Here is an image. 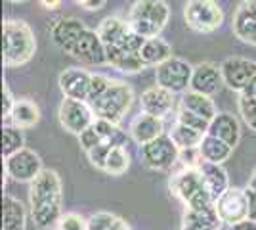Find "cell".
Wrapping results in <instances>:
<instances>
[{
  "label": "cell",
  "mask_w": 256,
  "mask_h": 230,
  "mask_svg": "<svg viewBox=\"0 0 256 230\" xmlns=\"http://www.w3.org/2000/svg\"><path fill=\"white\" fill-rule=\"evenodd\" d=\"M29 215L34 226L50 230L64 215V186L58 171L44 169L29 184Z\"/></svg>",
  "instance_id": "6da1fadb"
},
{
  "label": "cell",
  "mask_w": 256,
  "mask_h": 230,
  "mask_svg": "<svg viewBox=\"0 0 256 230\" xmlns=\"http://www.w3.org/2000/svg\"><path fill=\"white\" fill-rule=\"evenodd\" d=\"M2 60L8 69L22 67L31 62L36 52V39L29 23L23 20H6L2 25Z\"/></svg>",
  "instance_id": "7a4b0ae2"
},
{
  "label": "cell",
  "mask_w": 256,
  "mask_h": 230,
  "mask_svg": "<svg viewBox=\"0 0 256 230\" xmlns=\"http://www.w3.org/2000/svg\"><path fill=\"white\" fill-rule=\"evenodd\" d=\"M126 22L130 29L144 39L160 37L170 22V6L164 0H136L130 6Z\"/></svg>",
  "instance_id": "3957f363"
},
{
  "label": "cell",
  "mask_w": 256,
  "mask_h": 230,
  "mask_svg": "<svg viewBox=\"0 0 256 230\" xmlns=\"http://www.w3.org/2000/svg\"><path fill=\"white\" fill-rule=\"evenodd\" d=\"M168 188H170L172 196L178 197L184 203V209H203L216 203L204 186L199 167L197 169L180 167V171H176L170 176Z\"/></svg>",
  "instance_id": "277c9868"
},
{
  "label": "cell",
  "mask_w": 256,
  "mask_h": 230,
  "mask_svg": "<svg viewBox=\"0 0 256 230\" xmlns=\"http://www.w3.org/2000/svg\"><path fill=\"white\" fill-rule=\"evenodd\" d=\"M132 104H134V90H132V87L124 81L113 79L111 87L107 88L100 98L94 100L90 106L96 113V119H106L118 125L120 121L124 119V115L130 111Z\"/></svg>",
  "instance_id": "5b68a950"
},
{
  "label": "cell",
  "mask_w": 256,
  "mask_h": 230,
  "mask_svg": "<svg viewBox=\"0 0 256 230\" xmlns=\"http://www.w3.org/2000/svg\"><path fill=\"white\" fill-rule=\"evenodd\" d=\"M184 22L195 33H214L224 23V12L216 0H188L184 6Z\"/></svg>",
  "instance_id": "8992f818"
},
{
  "label": "cell",
  "mask_w": 256,
  "mask_h": 230,
  "mask_svg": "<svg viewBox=\"0 0 256 230\" xmlns=\"http://www.w3.org/2000/svg\"><path fill=\"white\" fill-rule=\"evenodd\" d=\"M180 148L174 144L168 134H162L151 142L140 146V159L144 167L155 173H166L178 165Z\"/></svg>",
  "instance_id": "52a82bcc"
},
{
  "label": "cell",
  "mask_w": 256,
  "mask_h": 230,
  "mask_svg": "<svg viewBox=\"0 0 256 230\" xmlns=\"http://www.w3.org/2000/svg\"><path fill=\"white\" fill-rule=\"evenodd\" d=\"M193 67L195 66H192L190 62L172 56L170 60L155 67V85H160L174 94H184L192 88Z\"/></svg>",
  "instance_id": "ba28073f"
},
{
  "label": "cell",
  "mask_w": 256,
  "mask_h": 230,
  "mask_svg": "<svg viewBox=\"0 0 256 230\" xmlns=\"http://www.w3.org/2000/svg\"><path fill=\"white\" fill-rule=\"evenodd\" d=\"M58 117H60V125L65 131L80 136L96 121V113L86 100L64 98L58 110Z\"/></svg>",
  "instance_id": "9c48e42d"
},
{
  "label": "cell",
  "mask_w": 256,
  "mask_h": 230,
  "mask_svg": "<svg viewBox=\"0 0 256 230\" xmlns=\"http://www.w3.org/2000/svg\"><path fill=\"white\" fill-rule=\"evenodd\" d=\"M42 171V159L31 148H22L20 152L12 153L10 157H4V173L16 182L31 184Z\"/></svg>",
  "instance_id": "30bf717a"
},
{
  "label": "cell",
  "mask_w": 256,
  "mask_h": 230,
  "mask_svg": "<svg viewBox=\"0 0 256 230\" xmlns=\"http://www.w3.org/2000/svg\"><path fill=\"white\" fill-rule=\"evenodd\" d=\"M216 213L222 220V224L234 226L248 219L250 205L245 188H228L222 196L216 199Z\"/></svg>",
  "instance_id": "8fae6325"
},
{
  "label": "cell",
  "mask_w": 256,
  "mask_h": 230,
  "mask_svg": "<svg viewBox=\"0 0 256 230\" xmlns=\"http://www.w3.org/2000/svg\"><path fill=\"white\" fill-rule=\"evenodd\" d=\"M128 140H130L128 132H124L118 125L106 119H96L78 136V142H80V148L84 150V153L102 142H111V144H117V146H128Z\"/></svg>",
  "instance_id": "7c38bea8"
},
{
  "label": "cell",
  "mask_w": 256,
  "mask_h": 230,
  "mask_svg": "<svg viewBox=\"0 0 256 230\" xmlns=\"http://www.w3.org/2000/svg\"><path fill=\"white\" fill-rule=\"evenodd\" d=\"M220 69L224 77V87L241 94L256 75V62L241 56H232L220 64Z\"/></svg>",
  "instance_id": "4fadbf2b"
},
{
  "label": "cell",
  "mask_w": 256,
  "mask_h": 230,
  "mask_svg": "<svg viewBox=\"0 0 256 230\" xmlns=\"http://www.w3.org/2000/svg\"><path fill=\"white\" fill-rule=\"evenodd\" d=\"M69 56H73L75 60L86 66H107L106 44L94 29H86Z\"/></svg>",
  "instance_id": "5bb4252c"
},
{
  "label": "cell",
  "mask_w": 256,
  "mask_h": 230,
  "mask_svg": "<svg viewBox=\"0 0 256 230\" xmlns=\"http://www.w3.org/2000/svg\"><path fill=\"white\" fill-rule=\"evenodd\" d=\"M174 108H178L174 92L162 88L160 85H153V87L146 88L140 96V111L160 117V119L170 115Z\"/></svg>",
  "instance_id": "9a60e30c"
},
{
  "label": "cell",
  "mask_w": 256,
  "mask_h": 230,
  "mask_svg": "<svg viewBox=\"0 0 256 230\" xmlns=\"http://www.w3.org/2000/svg\"><path fill=\"white\" fill-rule=\"evenodd\" d=\"M86 29L88 27L84 25V22L78 18H62L52 23L50 37L60 50H64L65 54H71V50L75 48V44L84 35Z\"/></svg>",
  "instance_id": "2e32d148"
},
{
  "label": "cell",
  "mask_w": 256,
  "mask_h": 230,
  "mask_svg": "<svg viewBox=\"0 0 256 230\" xmlns=\"http://www.w3.org/2000/svg\"><path fill=\"white\" fill-rule=\"evenodd\" d=\"M232 31L241 43L256 46V0H243L237 6L232 18Z\"/></svg>",
  "instance_id": "e0dca14e"
},
{
  "label": "cell",
  "mask_w": 256,
  "mask_h": 230,
  "mask_svg": "<svg viewBox=\"0 0 256 230\" xmlns=\"http://www.w3.org/2000/svg\"><path fill=\"white\" fill-rule=\"evenodd\" d=\"M164 132V119L150 115V113H144L140 111V115H136L134 119L130 121V127H128V136L130 140L138 146L151 142L155 138H159Z\"/></svg>",
  "instance_id": "ac0fdd59"
},
{
  "label": "cell",
  "mask_w": 256,
  "mask_h": 230,
  "mask_svg": "<svg viewBox=\"0 0 256 230\" xmlns=\"http://www.w3.org/2000/svg\"><path fill=\"white\" fill-rule=\"evenodd\" d=\"M224 87V77L222 69L212 62H201L193 67V79L192 88L195 92H201L206 96H214L220 92V88Z\"/></svg>",
  "instance_id": "d6986e66"
},
{
  "label": "cell",
  "mask_w": 256,
  "mask_h": 230,
  "mask_svg": "<svg viewBox=\"0 0 256 230\" xmlns=\"http://www.w3.org/2000/svg\"><path fill=\"white\" fill-rule=\"evenodd\" d=\"M90 81H92L90 71H86L82 67H69V69L62 71V75L58 79V85H60L64 98L86 100L88 102Z\"/></svg>",
  "instance_id": "ffe728a7"
},
{
  "label": "cell",
  "mask_w": 256,
  "mask_h": 230,
  "mask_svg": "<svg viewBox=\"0 0 256 230\" xmlns=\"http://www.w3.org/2000/svg\"><path fill=\"white\" fill-rule=\"evenodd\" d=\"M208 134H212L216 138L224 140L226 144H230L235 150L239 140H241V125H239V119L235 115H232V113H228V111H218V115L210 121Z\"/></svg>",
  "instance_id": "44dd1931"
},
{
  "label": "cell",
  "mask_w": 256,
  "mask_h": 230,
  "mask_svg": "<svg viewBox=\"0 0 256 230\" xmlns=\"http://www.w3.org/2000/svg\"><path fill=\"white\" fill-rule=\"evenodd\" d=\"M222 220L216 213V203L203 209H184L182 230H220Z\"/></svg>",
  "instance_id": "7402d4cb"
},
{
  "label": "cell",
  "mask_w": 256,
  "mask_h": 230,
  "mask_svg": "<svg viewBox=\"0 0 256 230\" xmlns=\"http://www.w3.org/2000/svg\"><path fill=\"white\" fill-rule=\"evenodd\" d=\"M106 56H107V66H111L113 69L120 71V73L136 75V73H140V71L146 69L140 54H136V52H128V50H124V48H118V46H106Z\"/></svg>",
  "instance_id": "603a6c76"
},
{
  "label": "cell",
  "mask_w": 256,
  "mask_h": 230,
  "mask_svg": "<svg viewBox=\"0 0 256 230\" xmlns=\"http://www.w3.org/2000/svg\"><path fill=\"white\" fill-rule=\"evenodd\" d=\"M199 173L203 176L204 186H206V190L212 196L214 201L222 196L228 188H232L230 186V175L224 169V165L203 161V163L199 165Z\"/></svg>",
  "instance_id": "cb8c5ba5"
},
{
  "label": "cell",
  "mask_w": 256,
  "mask_h": 230,
  "mask_svg": "<svg viewBox=\"0 0 256 230\" xmlns=\"http://www.w3.org/2000/svg\"><path fill=\"white\" fill-rule=\"evenodd\" d=\"M178 106L193 111L195 115H199V117H203L206 121H212L218 115L212 96H206V94L195 92V90H186L180 96V100H178Z\"/></svg>",
  "instance_id": "d4e9b609"
},
{
  "label": "cell",
  "mask_w": 256,
  "mask_h": 230,
  "mask_svg": "<svg viewBox=\"0 0 256 230\" xmlns=\"http://www.w3.org/2000/svg\"><path fill=\"white\" fill-rule=\"evenodd\" d=\"M27 228V207L22 199L4 196L2 199V230H25Z\"/></svg>",
  "instance_id": "484cf974"
},
{
  "label": "cell",
  "mask_w": 256,
  "mask_h": 230,
  "mask_svg": "<svg viewBox=\"0 0 256 230\" xmlns=\"http://www.w3.org/2000/svg\"><path fill=\"white\" fill-rule=\"evenodd\" d=\"M140 58L146 67H157L172 58V46L160 37L146 39V43L140 50Z\"/></svg>",
  "instance_id": "4316f807"
},
{
  "label": "cell",
  "mask_w": 256,
  "mask_h": 230,
  "mask_svg": "<svg viewBox=\"0 0 256 230\" xmlns=\"http://www.w3.org/2000/svg\"><path fill=\"white\" fill-rule=\"evenodd\" d=\"M199 152H201V157L203 161H208V163H218V165H224L232 153H234V148L230 144H226L224 140L216 138L212 134H204V138L199 144Z\"/></svg>",
  "instance_id": "83f0119b"
},
{
  "label": "cell",
  "mask_w": 256,
  "mask_h": 230,
  "mask_svg": "<svg viewBox=\"0 0 256 230\" xmlns=\"http://www.w3.org/2000/svg\"><path fill=\"white\" fill-rule=\"evenodd\" d=\"M40 121V110L38 106L29 98H22L16 100V106L12 110L10 115V123L20 127V129H32L36 123Z\"/></svg>",
  "instance_id": "f1b7e54d"
},
{
  "label": "cell",
  "mask_w": 256,
  "mask_h": 230,
  "mask_svg": "<svg viewBox=\"0 0 256 230\" xmlns=\"http://www.w3.org/2000/svg\"><path fill=\"white\" fill-rule=\"evenodd\" d=\"M96 31L106 46H117V44L122 43V39L130 31V25H128V22L120 20L117 16H109V18L100 22Z\"/></svg>",
  "instance_id": "f546056e"
},
{
  "label": "cell",
  "mask_w": 256,
  "mask_h": 230,
  "mask_svg": "<svg viewBox=\"0 0 256 230\" xmlns=\"http://www.w3.org/2000/svg\"><path fill=\"white\" fill-rule=\"evenodd\" d=\"M170 136L174 144L180 148V150H188V148H199L201 140L204 138V132L197 131V129H192L188 125H184L182 121H174L170 127V131L166 132Z\"/></svg>",
  "instance_id": "4dcf8cb0"
},
{
  "label": "cell",
  "mask_w": 256,
  "mask_h": 230,
  "mask_svg": "<svg viewBox=\"0 0 256 230\" xmlns=\"http://www.w3.org/2000/svg\"><path fill=\"white\" fill-rule=\"evenodd\" d=\"M128 167H130V152H128V148L126 146H113L109 155H107L104 173L111 176H120L126 173Z\"/></svg>",
  "instance_id": "1f68e13d"
},
{
  "label": "cell",
  "mask_w": 256,
  "mask_h": 230,
  "mask_svg": "<svg viewBox=\"0 0 256 230\" xmlns=\"http://www.w3.org/2000/svg\"><path fill=\"white\" fill-rule=\"evenodd\" d=\"M22 148H25V136H23V129L6 123L2 127V155L10 157L12 153L20 152Z\"/></svg>",
  "instance_id": "d6a6232c"
},
{
  "label": "cell",
  "mask_w": 256,
  "mask_h": 230,
  "mask_svg": "<svg viewBox=\"0 0 256 230\" xmlns=\"http://www.w3.org/2000/svg\"><path fill=\"white\" fill-rule=\"evenodd\" d=\"M124 226H128L126 220L109 211H98L88 217V230H120Z\"/></svg>",
  "instance_id": "836d02e7"
},
{
  "label": "cell",
  "mask_w": 256,
  "mask_h": 230,
  "mask_svg": "<svg viewBox=\"0 0 256 230\" xmlns=\"http://www.w3.org/2000/svg\"><path fill=\"white\" fill-rule=\"evenodd\" d=\"M237 106H239V113H241L243 123H245L250 131L256 132V98L248 96L245 92H241Z\"/></svg>",
  "instance_id": "e575fe53"
},
{
  "label": "cell",
  "mask_w": 256,
  "mask_h": 230,
  "mask_svg": "<svg viewBox=\"0 0 256 230\" xmlns=\"http://www.w3.org/2000/svg\"><path fill=\"white\" fill-rule=\"evenodd\" d=\"M176 119L182 121L184 125H188V127H192V129H197V131L201 132H208V127H210V121L203 119V117H199V115H195L193 111L186 110V108H182L178 106L176 108Z\"/></svg>",
  "instance_id": "d590c367"
},
{
  "label": "cell",
  "mask_w": 256,
  "mask_h": 230,
  "mask_svg": "<svg viewBox=\"0 0 256 230\" xmlns=\"http://www.w3.org/2000/svg\"><path fill=\"white\" fill-rule=\"evenodd\" d=\"M113 146H117V144L102 142V144H98V146H94L92 150H88V152H86V157H88L90 165L96 167L98 171H104V169H106L107 155H109V152H111Z\"/></svg>",
  "instance_id": "8d00e7d4"
},
{
  "label": "cell",
  "mask_w": 256,
  "mask_h": 230,
  "mask_svg": "<svg viewBox=\"0 0 256 230\" xmlns=\"http://www.w3.org/2000/svg\"><path fill=\"white\" fill-rule=\"evenodd\" d=\"M54 230H88V219L75 211H69L62 215V219L58 220Z\"/></svg>",
  "instance_id": "74e56055"
},
{
  "label": "cell",
  "mask_w": 256,
  "mask_h": 230,
  "mask_svg": "<svg viewBox=\"0 0 256 230\" xmlns=\"http://www.w3.org/2000/svg\"><path fill=\"white\" fill-rule=\"evenodd\" d=\"M113 79L104 75V73H92V81H90V88H88V104H92L94 100H98L107 88L111 87Z\"/></svg>",
  "instance_id": "f35d334b"
},
{
  "label": "cell",
  "mask_w": 256,
  "mask_h": 230,
  "mask_svg": "<svg viewBox=\"0 0 256 230\" xmlns=\"http://www.w3.org/2000/svg\"><path fill=\"white\" fill-rule=\"evenodd\" d=\"M201 163H203V157H201L199 148L180 150V157H178V165H180V167H192V169H197Z\"/></svg>",
  "instance_id": "ab89813d"
},
{
  "label": "cell",
  "mask_w": 256,
  "mask_h": 230,
  "mask_svg": "<svg viewBox=\"0 0 256 230\" xmlns=\"http://www.w3.org/2000/svg\"><path fill=\"white\" fill-rule=\"evenodd\" d=\"M14 106H16L14 92H12V88L8 87V83H4V87H2V119L10 121Z\"/></svg>",
  "instance_id": "60d3db41"
},
{
  "label": "cell",
  "mask_w": 256,
  "mask_h": 230,
  "mask_svg": "<svg viewBox=\"0 0 256 230\" xmlns=\"http://www.w3.org/2000/svg\"><path fill=\"white\" fill-rule=\"evenodd\" d=\"M71 2H75L76 6H80V8H84L88 12L102 10L104 4H106V0H71Z\"/></svg>",
  "instance_id": "b9f144b4"
},
{
  "label": "cell",
  "mask_w": 256,
  "mask_h": 230,
  "mask_svg": "<svg viewBox=\"0 0 256 230\" xmlns=\"http://www.w3.org/2000/svg\"><path fill=\"white\" fill-rule=\"evenodd\" d=\"M246 196H248V205H250V213H248V219L256 220V192L250 188H245Z\"/></svg>",
  "instance_id": "7bdbcfd3"
},
{
  "label": "cell",
  "mask_w": 256,
  "mask_h": 230,
  "mask_svg": "<svg viewBox=\"0 0 256 230\" xmlns=\"http://www.w3.org/2000/svg\"><path fill=\"white\" fill-rule=\"evenodd\" d=\"M230 230H256V220L246 219V220H243V222H239V224L230 226Z\"/></svg>",
  "instance_id": "ee69618b"
},
{
  "label": "cell",
  "mask_w": 256,
  "mask_h": 230,
  "mask_svg": "<svg viewBox=\"0 0 256 230\" xmlns=\"http://www.w3.org/2000/svg\"><path fill=\"white\" fill-rule=\"evenodd\" d=\"M38 2H40V6L46 8V10H56L62 4V0H38Z\"/></svg>",
  "instance_id": "f6af8a7d"
},
{
  "label": "cell",
  "mask_w": 256,
  "mask_h": 230,
  "mask_svg": "<svg viewBox=\"0 0 256 230\" xmlns=\"http://www.w3.org/2000/svg\"><path fill=\"white\" fill-rule=\"evenodd\" d=\"M246 188H250V190H254V192H256V169L252 171L250 178H248V184H246Z\"/></svg>",
  "instance_id": "bcb514c9"
},
{
  "label": "cell",
  "mask_w": 256,
  "mask_h": 230,
  "mask_svg": "<svg viewBox=\"0 0 256 230\" xmlns=\"http://www.w3.org/2000/svg\"><path fill=\"white\" fill-rule=\"evenodd\" d=\"M8 2H12V4H22V2H25V0H8Z\"/></svg>",
  "instance_id": "7dc6e473"
},
{
  "label": "cell",
  "mask_w": 256,
  "mask_h": 230,
  "mask_svg": "<svg viewBox=\"0 0 256 230\" xmlns=\"http://www.w3.org/2000/svg\"><path fill=\"white\" fill-rule=\"evenodd\" d=\"M120 230H130V226H124V228H120Z\"/></svg>",
  "instance_id": "c3c4849f"
}]
</instances>
